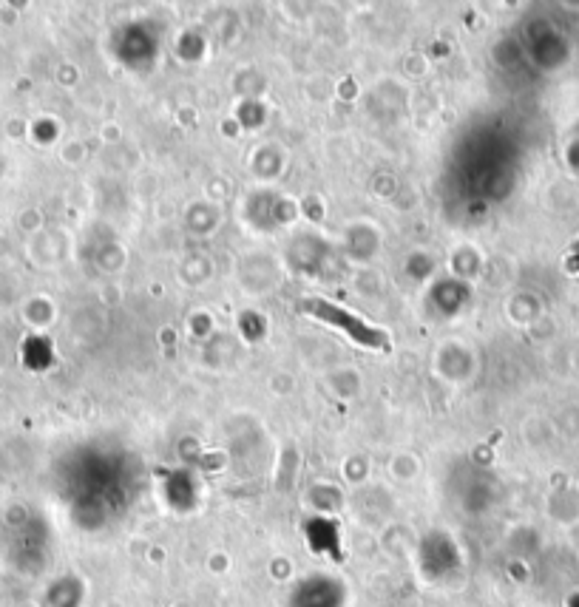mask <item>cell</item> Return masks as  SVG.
Instances as JSON below:
<instances>
[{
    "mask_svg": "<svg viewBox=\"0 0 579 607\" xmlns=\"http://www.w3.org/2000/svg\"><path fill=\"white\" fill-rule=\"evenodd\" d=\"M301 310L307 315H316L321 321H330L335 327H341V330L350 335L355 344H361V347L369 349H389V338H386L381 330H372L367 324H361L358 318H350L347 310H341V307H335V304H327V301H321V298H307V301H301Z\"/></svg>",
    "mask_w": 579,
    "mask_h": 607,
    "instance_id": "obj_1",
    "label": "cell"
}]
</instances>
